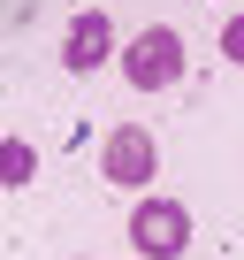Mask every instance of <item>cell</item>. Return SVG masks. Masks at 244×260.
Wrapping results in <instances>:
<instances>
[{"mask_svg":"<svg viewBox=\"0 0 244 260\" xmlns=\"http://www.w3.org/2000/svg\"><path fill=\"white\" fill-rule=\"evenodd\" d=\"M107 54H114V16H99V8L69 16V31H61V69H69V77H92Z\"/></svg>","mask_w":244,"mask_h":260,"instance_id":"cell-4","label":"cell"},{"mask_svg":"<svg viewBox=\"0 0 244 260\" xmlns=\"http://www.w3.org/2000/svg\"><path fill=\"white\" fill-rule=\"evenodd\" d=\"M221 61H236V69H244V16H229V23H221Z\"/></svg>","mask_w":244,"mask_h":260,"instance_id":"cell-6","label":"cell"},{"mask_svg":"<svg viewBox=\"0 0 244 260\" xmlns=\"http://www.w3.org/2000/svg\"><path fill=\"white\" fill-rule=\"evenodd\" d=\"M38 176V146H23V138H0V184L8 191H23Z\"/></svg>","mask_w":244,"mask_h":260,"instance_id":"cell-5","label":"cell"},{"mask_svg":"<svg viewBox=\"0 0 244 260\" xmlns=\"http://www.w3.org/2000/svg\"><path fill=\"white\" fill-rule=\"evenodd\" d=\"M130 245H138V260H183V245H191V207L183 199H138L130 207Z\"/></svg>","mask_w":244,"mask_h":260,"instance_id":"cell-2","label":"cell"},{"mask_svg":"<svg viewBox=\"0 0 244 260\" xmlns=\"http://www.w3.org/2000/svg\"><path fill=\"white\" fill-rule=\"evenodd\" d=\"M183 69H191V54H183V31H168V23H145L122 46V84H138V92H168V84H183Z\"/></svg>","mask_w":244,"mask_h":260,"instance_id":"cell-1","label":"cell"},{"mask_svg":"<svg viewBox=\"0 0 244 260\" xmlns=\"http://www.w3.org/2000/svg\"><path fill=\"white\" fill-rule=\"evenodd\" d=\"M153 169H160L153 130H138V122L107 130V146H99V176H107L114 191H145V184H153Z\"/></svg>","mask_w":244,"mask_h":260,"instance_id":"cell-3","label":"cell"}]
</instances>
